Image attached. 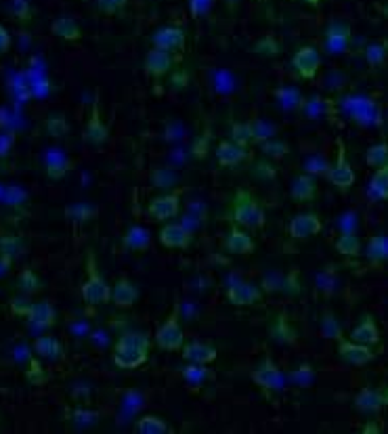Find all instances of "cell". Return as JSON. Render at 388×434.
I'll return each mask as SVG.
<instances>
[{
	"label": "cell",
	"instance_id": "cell-6",
	"mask_svg": "<svg viewBox=\"0 0 388 434\" xmlns=\"http://www.w3.org/2000/svg\"><path fill=\"white\" fill-rule=\"evenodd\" d=\"M252 382L256 386H261L263 391H281L283 386V376H281V369L275 365L271 357H265L261 365H256L252 369Z\"/></svg>",
	"mask_w": 388,
	"mask_h": 434
},
{
	"label": "cell",
	"instance_id": "cell-28",
	"mask_svg": "<svg viewBox=\"0 0 388 434\" xmlns=\"http://www.w3.org/2000/svg\"><path fill=\"white\" fill-rule=\"evenodd\" d=\"M34 351H36L38 357H42V359H51V361H59V359L65 357L61 342H59L57 338H53V336H38V338L34 340Z\"/></svg>",
	"mask_w": 388,
	"mask_h": 434
},
{
	"label": "cell",
	"instance_id": "cell-39",
	"mask_svg": "<svg viewBox=\"0 0 388 434\" xmlns=\"http://www.w3.org/2000/svg\"><path fill=\"white\" fill-rule=\"evenodd\" d=\"M365 162H367V166H372V168L387 166L388 164V143L372 145V147L365 151Z\"/></svg>",
	"mask_w": 388,
	"mask_h": 434
},
{
	"label": "cell",
	"instance_id": "cell-54",
	"mask_svg": "<svg viewBox=\"0 0 388 434\" xmlns=\"http://www.w3.org/2000/svg\"><path fill=\"white\" fill-rule=\"evenodd\" d=\"M307 172L309 175H325L327 177V170H330V164H327V160H323V157H310V160H307Z\"/></svg>",
	"mask_w": 388,
	"mask_h": 434
},
{
	"label": "cell",
	"instance_id": "cell-8",
	"mask_svg": "<svg viewBox=\"0 0 388 434\" xmlns=\"http://www.w3.org/2000/svg\"><path fill=\"white\" fill-rule=\"evenodd\" d=\"M174 66H177L174 53L164 51V48H157V46H154L152 51H147V55H145V59H143V70H145L147 76H152L155 80H157V78H164Z\"/></svg>",
	"mask_w": 388,
	"mask_h": 434
},
{
	"label": "cell",
	"instance_id": "cell-31",
	"mask_svg": "<svg viewBox=\"0 0 388 434\" xmlns=\"http://www.w3.org/2000/svg\"><path fill=\"white\" fill-rule=\"evenodd\" d=\"M135 433L141 434H168L172 433V428L157 415H143L141 420H137L135 424Z\"/></svg>",
	"mask_w": 388,
	"mask_h": 434
},
{
	"label": "cell",
	"instance_id": "cell-2",
	"mask_svg": "<svg viewBox=\"0 0 388 434\" xmlns=\"http://www.w3.org/2000/svg\"><path fill=\"white\" fill-rule=\"evenodd\" d=\"M231 218L235 224H239L243 229H263L265 208L248 189H237L233 195Z\"/></svg>",
	"mask_w": 388,
	"mask_h": 434
},
{
	"label": "cell",
	"instance_id": "cell-1",
	"mask_svg": "<svg viewBox=\"0 0 388 434\" xmlns=\"http://www.w3.org/2000/svg\"><path fill=\"white\" fill-rule=\"evenodd\" d=\"M152 340L143 331H124L114 344L112 359L120 369H137L150 359Z\"/></svg>",
	"mask_w": 388,
	"mask_h": 434
},
{
	"label": "cell",
	"instance_id": "cell-37",
	"mask_svg": "<svg viewBox=\"0 0 388 434\" xmlns=\"http://www.w3.org/2000/svg\"><path fill=\"white\" fill-rule=\"evenodd\" d=\"M17 288H19L21 294L32 296V294H36V291L42 289V281H40V277L32 269H23L19 273V277H17Z\"/></svg>",
	"mask_w": 388,
	"mask_h": 434
},
{
	"label": "cell",
	"instance_id": "cell-32",
	"mask_svg": "<svg viewBox=\"0 0 388 434\" xmlns=\"http://www.w3.org/2000/svg\"><path fill=\"white\" fill-rule=\"evenodd\" d=\"M365 254L372 262H384L388 260V237L387 235H372L367 239Z\"/></svg>",
	"mask_w": 388,
	"mask_h": 434
},
{
	"label": "cell",
	"instance_id": "cell-9",
	"mask_svg": "<svg viewBox=\"0 0 388 434\" xmlns=\"http://www.w3.org/2000/svg\"><path fill=\"white\" fill-rule=\"evenodd\" d=\"M159 244L168 250H187L194 242L192 237V231L179 222H170V224H164L162 231H159Z\"/></svg>",
	"mask_w": 388,
	"mask_h": 434
},
{
	"label": "cell",
	"instance_id": "cell-42",
	"mask_svg": "<svg viewBox=\"0 0 388 434\" xmlns=\"http://www.w3.org/2000/svg\"><path fill=\"white\" fill-rule=\"evenodd\" d=\"M252 51L258 53V55H265V57H275V55L281 53V44H279L271 34H265V36L258 38V40L254 42Z\"/></svg>",
	"mask_w": 388,
	"mask_h": 434
},
{
	"label": "cell",
	"instance_id": "cell-5",
	"mask_svg": "<svg viewBox=\"0 0 388 434\" xmlns=\"http://www.w3.org/2000/svg\"><path fill=\"white\" fill-rule=\"evenodd\" d=\"M327 179L330 182L338 189V191H349L350 187L355 185L357 177H355V170L347 160V147L342 141H338V155H336V162L330 166L327 170Z\"/></svg>",
	"mask_w": 388,
	"mask_h": 434
},
{
	"label": "cell",
	"instance_id": "cell-27",
	"mask_svg": "<svg viewBox=\"0 0 388 434\" xmlns=\"http://www.w3.org/2000/svg\"><path fill=\"white\" fill-rule=\"evenodd\" d=\"M44 170H46V177L51 181H61L72 170V162L59 149H53V153H48V157H46Z\"/></svg>",
	"mask_w": 388,
	"mask_h": 434
},
{
	"label": "cell",
	"instance_id": "cell-57",
	"mask_svg": "<svg viewBox=\"0 0 388 434\" xmlns=\"http://www.w3.org/2000/svg\"><path fill=\"white\" fill-rule=\"evenodd\" d=\"M208 141H210V133L208 135H204L201 139H197L194 143V155L195 157H204L206 155V151H208Z\"/></svg>",
	"mask_w": 388,
	"mask_h": 434
},
{
	"label": "cell",
	"instance_id": "cell-58",
	"mask_svg": "<svg viewBox=\"0 0 388 434\" xmlns=\"http://www.w3.org/2000/svg\"><path fill=\"white\" fill-rule=\"evenodd\" d=\"M174 179H177L174 175H166L164 170H157L154 172V187H170V182Z\"/></svg>",
	"mask_w": 388,
	"mask_h": 434
},
{
	"label": "cell",
	"instance_id": "cell-64",
	"mask_svg": "<svg viewBox=\"0 0 388 434\" xmlns=\"http://www.w3.org/2000/svg\"><path fill=\"white\" fill-rule=\"evenodd\" d=\"M303 2H307V4H310V6H317L321 0H303Z\"/></svg>",
	"mask_w": 388,
	"mask_h": 434
},
{
	"label": "cell",
	"instance_id": "cell-46",
	"mask_svg": "<svg viewBox=\"0 0 388 434\" xmlns=\"http://www.w3.org/2000/svg\"><path fill=\"white\" fill-rule=\"evenodd\" d=\"M352 36V30L347 21H330L327 28H325V38H338V40H350Z\"/></svg>",
	"mask_w": 388,
	"mask_h": 434
},
{
	"label": "cell",
	"instance_id": "cell-36",
	"mask_svg": "<svg viewBox=\"0 0 388 434\" xmlns=\"http://www.w3.org/2000/svg\"><path fill=\"white\" fill-rule=\"evenodd\" d=\"M277 99H279V103L283 105L285 109H300L303 105H305V99H303V95L296 91V88H292V86H281V88H275V93H273Z\"/></svg>",
	"mask_w": 388,
	"mask_h": 434
},
{
	"label": "cell",
	"instance_id": "cell-21",
	"mask_svg": "<svg viewBox=\"0 0 388 434\" xmlns=\"http://www.w3.org/2000/svg\"><path fill=\"white\" fill-rule=\"evenodd\" d=\"M139 296H141L139 288L130 279H126V277H120L116 284H114V288H112V302L116 304L117 309H130V306H135Z\"/></svg>",
	"mask_w": 388,
	"mask_h": 434
},
{
	"label": "cell",
	"instance_id": "cell-30",
	"mask_svg": "<svg viewBox=\"0 0 388 434\" xmlns=\"http://www.w3.org/2000/svg\"><path fill=\"white\" fill-rule=\"evenodd\" d=\"M51 34L68 42H78L82 38V30L72 17H57L51 24Z\"/></svg>",
	"mask_w": 388,
	"mask_h": 434
},
{
	"label": "cell",
	"instance_id": "cell-18",
	"mask_svg": "<svg viewBox=\"0 0 388 434\" xmlns=\"http://www.w3.org/2000/svg\"><path fill=\"white\" fill-rule=\"evenodd\" d=\"M263 291H283V294H292V296H298L303 291V286L298 281V271H292L288 275H269L263 279L261 284Z\"/></svg>",
	"mask_w": 388,
	"mask_h": 434
},
{
	"label": "cell",
	"instance_id": "cell-34",
	"mask_svg": "<svg viewBox=\"0 0 388 434\" xmlns=\"http://www.w3.org/2000/svg\"><path fill=\"white\" fill-rule=\"evenodd\" d=\"M336 252H340L342 256H359L361 254V239L355 235V231H342V235L336 239Z\"/></svg>",
	"mask_w": 388,
	"mask_h": 434
},
{
	"label": "cell",
	"instance_id": "cell-29",
	"mask_svg": "<svg viewBox=\"0 0 388 434\" xmlns=\"http://www.w3.org/2000/svg\"><path fill=\"white\" fill-rule=\"evenodd\" d=\"M152 244V235L145 227H130L126 231V235L122 237V246L126 250H135V252H143L147 250Z\"/></svg>",
	"mask_w": 388,
	"mask_h": 434
},
{
	"label": "cell",
	"instance_id": "cell-51",
	"mask_svg": "<svg viewBox=\"0 0 388 434\" xmlns=\"http://www.w3.org/2000/svg\"><path fill=\"white\" fill-rule=\"evenodd\" d=\"M26 378H28L30 382H34V384H42V382H46V373H44V369H42V365H40V361L36 359V357H32L30 363H28Z\"/></svg>",
	"mask_w": 388,
	"mask_h": 434
},
{
	"label": "cell",
	"instance_id": "cell-52",
	"mask_svg": "<svg viewBox=\"0 0 388 434\" xmlns=\"http://www.w3.org/2000/svg\"><path fill=\"white\" fill-rule=\"evenodd\" d=\"M72 420L76 424H82V426H88V424H95L99 420V413L97 411H90V409H74L72 411Z\"/></svg>",
	"mask_w": 388,
	"mask_h": 434
},
{
	"label": "cell",
	"instance_id": "cell-11",
	"mask_svg": "<svg viewBox=\"0 0 388 434\" xmlns=\"http://www.w3.org/2000/svg\"><path fill=\"white\" fill-rule=\"evenodd\" d=\"M82 139H84V143L93 145V147H101V145L108 143V139H110V128L101 120V111H99L97 101L93 103V111H90V118H88V122L84 126Z\"/></svg>",
	"mask_w": 388,
	"mask_h": 434
},
{
	"label": "cell",
	"instance_id": "cell-14",
	"mask_svg": "<svg viewBox=\"0 0 388 434\" xmlns=\"http://www.w3.org/2000/svg\"><path fill=\"white\" fill-rule=\"evenodd\" d=\"M265 291L263 288L254 286V284H235L227 288V300L231 302L233 306H252V304H258L263 300Z\"/></svg>",
	"mask_w": 388,
	"mask_h": 434
},
{
	"label": "cell",
	"instance_id": "cell-20",
	"mask_svg": "<svg viewBox=\"0 0 388 434\" xmlns=\"http://www.w3.org/2000/svg\"><path fill=\"white\" fill-rule=\"evenodd\" d=\"M216 160L221 166L231 168V166H239L241 162L250 160V151H248V147H239L233 141H221L216 147Z\"/></svg>",
	"mask_w": 388,
	"mask_h": 434
},
{
	"label": "cell",
	"instance_id": "cell-35",
	"mask_svg": "<svg viewBox=\"0 0 388 434\" xmlns=\"http://www.w3.org/2000/svg\"><path fill=\"white\" fill-rule=\"evenodd\" d=\"M231 141L239 147L254 145V128L252 122H231Z\"/></svg>",
	"mask_w": 388,
	"mask_h": 434
},
{
	"label": "cell",
	"instance_id": "cell-63",
	"mask_svg": "<svg viewBox=\"0 0 388 434\" xmlns=\"http://www.w3.org/2000/svg\"><path fill=\"white\" fill-rule=\"evenodd\" d=\"M239 2H241V0H227V4H229L231 9H235V6H237Z\"/></svg>",
	"mask_w": 388,
	"mask_h": 434
},
{
	"label": "cell",
	"instance_id": "cell-19",
	"mask_svg": "<svg viewBox=\"0 0 388 434\" xmlns=\"http://www.w3.org/2000/svg\"><path fill=\"white\" fill-rule=\"evenodd\" d=\"M181 355L187 363H197V365H210V363L216 361L219 357V351L212 346V344H206V342H185L183 348H181Z\"/></svg>",
	"mask_w": 388,
	"mask_h": 434
},
{
	"label": "cell",
	"instance_id": "cell-49",
	"mask_svg": "<svg viewBox=\"0 0 388 434\" xmlns=\"http://www.w3.org/2000/svg\"><path fill=\"white\" fill-rule=\"evenodd\" d=\"M9 306H11V313H13L15 317H23V319H28L30 309H32V302H30L28 298H23V296H15V298H11Z\"/></svg>",
	"mask_w": 388,
	"mask_h": 434
},
{
	"label": "cell",
	"instance_id": "cell-17",
	"mask_svg": "<svg viewBox=\"0 0 388 434\" xmlns=\"http://www.w3.org/2000/svg\"><path fill=\"white\" fill-rule=\"evenodd\" d=\"M384 405H388V391H378V388H361L355 397V409L361 413H376Z\"/></svg>",
	"mask_w": 388,
	"mask_h": 434
},
{
	"label": "cell",
	"instance_id": "cell-55",
	"mask_svg": "<svg viewBox=\"0 0 388 434\" xmlns=\"http://www.w3.org/2000/svg\"><path fill=\"white\" fill-rule=\"evenodd\" d=\"M212 6H214V0H189V11H192V17H195V19L210 13Z\"/></svg>",
	"mask_w": 388,
	"mask_h": 434
},
{
	"label": "cell",
	"instance_id": "cell-45",
	"mask_svg": "<svg viewBox=\"0 0 388 434\" xmlns=\"http://www.w3.org/2000/svg\"><path fill=\"white\" fill-rule=\"evenodd\" d=\"M250 122H252V128H254V145H261L267 139H273V135L277 130L275 126L267 124L265 120H250Z\"/></svg>",
	"mask_w": 388,
	"mask_h": 434
},
{
	"label": "cell",
	"instance_id": "cell-44",
	"mask_svg": "<svg viewBox=\"0 0 388 434\" xmlns=\"http://www.w3.org/2000/svg\"><path fill=\"white\" fill-rule=\"evenodd\" d=\"M11 15L19 21V24H30L34 17V9L30 4V0H13L9 6Z\"/></svg>",
	"mask_w": 388,
	"mask_h": 434
},
{
	"label": "cell",
	"instance_id": "cell-61",
	"mask_svg": "<svg viewBox=\"0 0 388 434\" xmlns=\"http://www.w3.org/2000/svg\"><path fill=\"white\" fill-rule=\"evenodd\" d=\"M13 145V135H9V137H0V155H6L9 151V147Z\"/></svg>",
	"mask_w": 388,
	"mask_h": 434
},
{
	"label": "cell",
	"instance_id": "cell-25",
	"mask_svg": "<svg viewBox=\"0 0 388 434\" xmlns=\"http://www.w3.org/2000/svg\"><path fill=\"white\" fill-rule=\"evenodd\" d=\"M350 340H355L359 344H367V346H374L380 342V329L372 315H365L361 319V324L350 331Z\"/></svg>",
	"mask_w": 388,
	"mask_h": 434
},
{
	"label": "cell",
	"instance_id": "cell-50",
	"mask_svg": "<svg viewBox=\"0 0 388 434\" xmlns=\"http://www.w3.org/2000/svg\"><path fill=\"white\" fill-rule=\"evenodd\" d=\"M313 378H315V371H313V367H310L309 363H303V365L292 373V380H294L300 388H307L310 382H313Z\"/></svg>",
	"mask_w": 388,
	"mask_h": 434
},
{
	"label": "cell",
	"instance_id": "cell-4",
	"mask_svg": "<svg viewBox=\"0 0 388 434\" xmlns=\"http://www.w3.org/2000/svg\"><path fill=\"white\" fill-rule=\"evenodd\" d=\"M155 344L162 348V351H168V353H174V351H181L183 344H185V331L181 327L179 321V313L172 311L166 321L157 327L155 331Z\"/></svg>",
	"mask_w": 388,
	"mask_h": 434
},
{
	"label": "cell",
	"instance_id": "cell-33",
	"mask_svg": "<svg viewBox=\"0 0 388 434\" xmlns=\"http://www.w3.org/2000/svg\"><path fill=\"white\" fill-rule=\"evenodd\" d=\"M208 365H197V363H187L181 367V376L187 384H194V386H201L208 378H212V373L206 369Z\"/></svg>",
	"mask_w": 388,
	"mask_h": 434
},
{
	"label": "cell",
	"instance_id": "cell-59",
	"mask_svg": "<svg viewBox=\"0 0 388 434\" xmlns=\"http://www.w3.org/2000/svg\"><path fill=\"white\" fill-rule=\"evenodd\" d=\"M9 48H11V34H9V30L0 24V55L9 53Z\"/></svg>",
	"mask_w": 388,
	"mask_h": 434
},
{
	"label": "cell",
	"instance_id": "cell-7",
	"mask_svg": "<svg viewBox=\"0 0 388 434\" xmlns=\"http://www.w3.org/2000/svg\"><path fill=\"white\" fill-rule=\"evenodd\" d=\"M292 68L296 70L298 78L313 80L317 76V72H319V68H321V55H319V51L315 46H309V44L300 46L294 53V57H292Z\"/></svg>",
	"mask_w": 388,
	"mask_h": 434
},
{
	"label": "cell",
	"instance_id": "cell-53",
	"mask_svg": "<svg viewBox=\"0 0 388 434\" xmlns=\"http://www.w3.org/2000/svg\"><path fill=\"white\" fill-rule=\"evenodd\" d=\"M126 4H128V0H97L99 11L105 13V15H116Z\"/></svg>",
	"mask_w": 388,
	"mask_h": 434
},
{
	"label": "cell",
	"instance_id": "cell-43",
	"mask_svg": "<svg viewBox=\"0 0 388 434\" xmlns=\"http://www.w3.org/2000/svg\"><path fill=\"white\" fill-rule=\"evenodd\" d=\"M44 128H46V133L51 137H63V135H68L70 124H68V120L61 113H53V115H48L44 120Z\"/></svg>",
	"mask_w": 388,
	"mask_h": 434
},
{
	"label": "cell",
	"instance_id": "cell-24",
	"mask_svg": "<svg viewBox=\"0 0 388 434\" xmlns=\"http://www.w3.org/2000/svg\"><path fill=\"white\" fill-rule=\"evenodd\" d=\"M225 248H227V252L229 254L241 256V254L254 252V250H256V244H254V239H252L239 224H235V227H231V231H229V235H227V239H225Z\"/></svg>",
	"mask_w": 388,
	"mask_h": 434
},
{
	"label": "cell",
	"instance_id": "cell-62",
	"mask_svg": "<svg viewBox=\"0 0 388 434\" xmlns=\"http://www.w3.org/2000/svg\"><path fill=\"white\" fill-rule=\"evenodd\" d=\"M378 430H380V428H378V426H374V424H372V426H365V428H363V433H378Z\"/></svg>",
	"mask_w": 388,
	"mask_h": 434
},
{
	"label": "cell",
	"instance_id": "cell-48",
	"mask_svg": "<svg viewBox=\"0 0 388 434\" xmlns=\"http://www.w3.org/2000/svg\"><path fill=\"white\" fill-rule=\"evenodd\" d=\"M252 177L258 179V181H273V179L277 177V168H275L273 164H269L267 160H261V162L254 166Z\"/></svg>",
	"mask_w": 388,
	"mask_h": 434
},
{
	"label": "cell",
	"instance_id": "cell-40",
	"mask_svg": "<svg viewBox=\"0 0 388 434\" xmlns=\"http://www.w3.org/2000/svg\"><path fill=\"white\" fill-rule=\"evenodd\" d=\"M261 151L267 155V157H273V160H281L290 153V145L281 139H267L261 143Z\"/></svg>",
	"mask_w": 388,
	"mask_h": 434
},
{
	"label": "cell",
	"instance_id": "cell-12",
	"mask_svg": "<svg viewBox=\"0 0 388 434\" xmlns=\"http://www.w3.org/2000/svg\"><path fill=\"white\" fill-rule=\"evenodd\" d=\"M321 229H323V222L315 212H303L292 218L288 224V233L294 239H309L313 235L321 233Z\"/></svg>",
	"mask_w": 388,
	"mask_h": 434
},
{
	"label": "cell",
	"instance_id": "cell-16",
	"mask_svg": "<svg viewBox=\"0 0 388 434\" xmlns=\"http://www.w3.org/2000/svg\"><path fill=\"white\" fill-rule=\"evenodd\" d=\"M269 338L277 344H283V346H292L298 342V334L296 329L292 327L290 319H288V313H277L269 324Z\"/></svg>",
	"mask_w": 388,
	"mask_h": 434
},
{
	"label": "cell",
	"instance_id": "cell-3",
	"mask_svg": "<svg viewBox=\"0 0 388 434\" xmlns=\"http://www.w3.org/2000/svg\"><path fill=\"white\" fill-rule=\"evenodd\" d=\"M80 291H82L84 302L90 306H101V304L112 302V286L99 273L97 258H95L93 250L86 254V279H84Z\"/></svg>",
	"mask_w": 388,
	"mask_h": 434
},
{
	"label": "cell",
	"instance_id": "cell-23",
	"mask_svg": "<svg viewBox=\"0 0 388 434\" xmlns=\"http://www.w3.org/2000/svg\"><path fill=\"white\" fill-rule=\"evenodd\" d=\"M28 321H30L34 327L48 329V327H53L57 324V311H55V306H53L48 300L32 302V309H30Z\"/></svg>",
	"mask_w": 388,
	"mask_h": 434
},
{
	"label": "cell",
	"instance_id": "cell-38",
	"mask_svg": "<svg viewBox=\"0 0 388 434\" xmlns=\"http://www.w3.org/2000/svg\"><path fill=\"white\" fill-rule=\"evenodd\" d=\"M321 334H323L325 338L336 340V342L345 338V336H342V327H340L336 315H334L332 311H325V313L321 315Z\"/></svg>",
	"mask_w": 388,
	"mask_h": 434
},
{
	"label": "cell",
	"instance_id": "cell-26",
	"mask_svg": "<svg viewBox=\"0 0 388 434\" xmlns=\"http://www.w3.org/2000/svg\"><path fill=\"white\" fill-rule=\"evenodd\" d=\"M26 252V244L19 235H13V233H0V258L13 267V262Z\"/></svg>",
	"mask_w": 388,
	"mask_h": 434
},
{
	"label": "cell",
	"instance_id": "cell-47",
	"mask_svg": "<svg viewBox=\"0 0 388 434\" xmlns=\"http://www.w3.org/2000/svg\"><path fill=\"white\" fill-rule=\"evenodd\" d=\"M365 59L372 68H378L387 61V46L384 44H369L365 48Z\"/></svg>",
	"mask_w": 388,
	"mask_h": 434
},
{
	"label": "cell",
	"instance_id": "cell-10",
	"mask_svg": "<svg viewBox=\"0 0 388 434\" xmlns=\"http://www.w3.org/2000/svg\"><path fill=\"white\" fill-rule=\"evenodd\" d=\"M338 355L342 361L350 363V365H367L376 359V353L372 351V346L367 344H359L355 340H338Z\"/></svg>",
	"mask_w": 388,
	"mask_h": 434
},
{
	"label": "cell",
	"instance_id": "cell-13",
	"mask_svg": "<svg viewBox=\"0 0 388 434\" xmlns=\"http://www.w3.org/2000/svg\"><path fill=\"white\" fill-rule=\"evenodd\" d=\"M185 42H187V34L183 28H174V26H166V28H159L155 30L154 36H152V44L157 48H164V51H183L185 48Z\"/></svg>",
	"mask_w": 388,
	"mask_h": 434
},
{
	"label": "cell",
	"instance_id": "cell-15",
	"mask_svg": "<svg viewBox=\"0 0 388 434\" xmlns=\"http://www.w3.org/2000/svg\"><path fill=\"white\" fill-rule=\"evenodd\" d=\"M181 210V197L179 193H168V195H159L154 197L147 206V215L155 220H168V218L177 217Z\"/></svg>",
	"mask_w": 388,
	"mask_h": 434
},
{
	"label": "cell",
	"instance_id": "cell-56",
	"mask_svg": "<svg viewBox=\"0 0 388 434\" xmlns=\"http://www.w3.org/2000/svg\"><path fill=\"white\" fill-rule=\"evenodd\" d=\"M350 40H338V38H325V48L327 53L332 55H340V53H347L349 51Z\"/></svg>",
	"mask_w": 388,
	"mask_h": 434
},
{
	"label": "cell",
	"instance_id": "cell-41",
	"mask_svg": "<svg viewBox=\"0 0 388 434\" xmlns=\"http://www.w3.org/2000/svg\"><path fill=\"white\" fill-rule=\"evenodd\" d=\"M369 187H372L374 195H378L380 200H388V164L376 168V175L372 177Z\"/></svg>",
	"mask_w": 388,
	"mask_h": 434
},
{
	"label": "cell",
	"instance_id": "cell-60",
	"mask_svg": "<svg viewBox=\"0 0 388 434\" xmlns=\"http://www.w3.org/2000/svg\"><path fill=\"white\" fill-rule=\"evenodd\" d=\"M340 227H342V231H355V227H357L355 215H352V212H349V215L340 217Z\"/></svg>",
	"mask_w": 388,
	"mask_h": 434
},
{
	"label": "cell",
	"instance_id": "cell-22",
	"mask_svg": "<svg viewBox=\"0 0 388 434\" xmlns=\"http://www.w3.org/2000/svg\"><path fill=\"white\" fill-rule=\"evenodd\" d=\"M319 193V185L315 181V177L305 172V175H298L294 182H292V189H290V195L294 202L298 204H307V202H313Z\"/></svg>",
	"mask_w": 388,
	"mask_h": 434
}]
</instances>
